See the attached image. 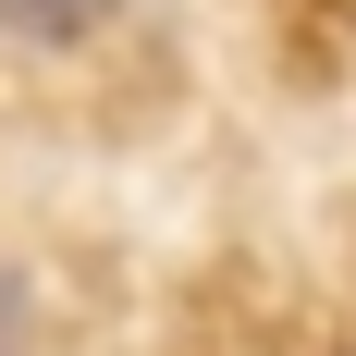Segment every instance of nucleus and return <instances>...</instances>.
Segmentation results:
<instances>
[{
  "label": "nucleus",
  "mask_w": 356,
  "mask_h": 356,
  "mask_svg": "<svg viewBox=\"0 0 356 356\" xmlns=\"http://www.w3.org/2000/svg\"><path fill=\"white\" fill-rule=\"evenodd\" d=\"M123 0H0V25L13 37H86V25H111Z\"/></svg>",
  "instance_id": "obj_1"
}]
</instances>
